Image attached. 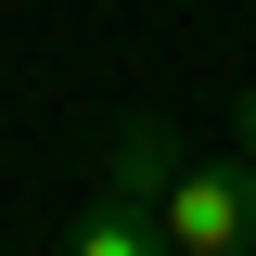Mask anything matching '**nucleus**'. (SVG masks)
Listing matches in <instances>:
<instances>
[{"label": "nucleus", "instance_id": "obj_3", "mask_svg": "<svg viewBox=\"0 0 256 256\" xmlns=\"http://www.w3.org/2000/svg\"><path fill=\"white\" fill-rule=\"evenodd\" d=\"M64 256H166V230H154V218H141V205H116V192H102L90 218L64 230Z\"/></svg>", "mask_w": 256, "mask_h": 256}, {"label": "nucleus", "instance_id": "obj_4", "mask_svg": "<svg viewBox=\"0 0 256 256\" xmlns=\"http://www.w3.org/2000/svg\"><path fill=\"white\" fill-rule=\"evenodd\" d=\"M230 141H244V154H256V77H244V102H230Z\"/></svg>", "mask_w": 256, "mask_h": 256}, {"label": "nucleus", "instance_id": "obj_2", "mask_svg": "<svg viewBox=\"0 0 256 256\" xmlns=\"http://www.w3.org/2000/svg\"><path fill=\"white\" fill-rule=\"evenodd\" d=\"M166 180H180V128H166V116H128L116 141H102V192L154 218V205H166Z\"/></svg>", "mask_w": 256, "mask_h": 256}, {"label": "nucleus", "instance_id": "obj_1", "mask_svg": "<svg viewBox=\"0 0 256 256\" xmlns=\"http://www.w3.org/2000/svg\"><path fill=\"white\" fill-rule=\"evenodd\" d=\"M154 230L166 256H256V154H180Z\"/></svg>", "mask_w": 256, "mask_h": 256}]
</instances>
